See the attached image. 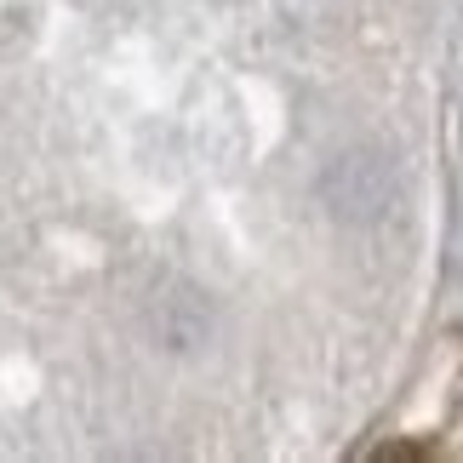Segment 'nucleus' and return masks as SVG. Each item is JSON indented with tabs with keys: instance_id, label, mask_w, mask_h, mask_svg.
Segmentation results:
<instances>
[{
	"instance_id": "f257e3e1",
	"label": "nucleus",
	"mask_w": 463,
	"mask_h": 463,
	"mask_svg": "<svg viewBox=\"0 0 463 463\" xmlns=\"http://www.w3.org/2000/svg\"><path fill=\"white\" fill-rule=\"evenodd\" d=\"M383 166L372 155H337L332 160V172H326V201L337 218H366V212H378L383 206Z\"/></svg>"
}]
</instances>
